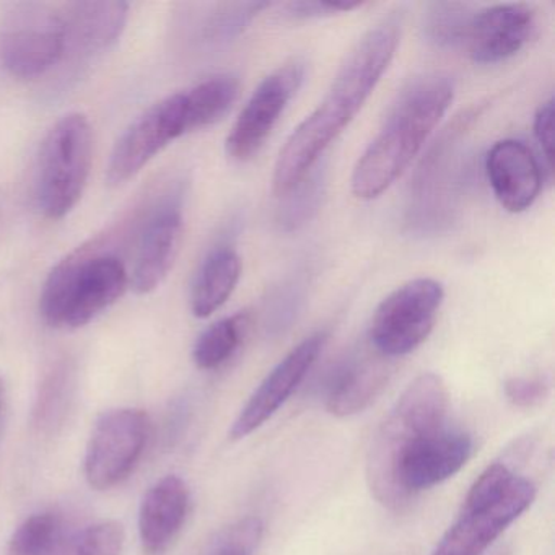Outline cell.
I'll return each instance as SVG.
<instances>
[{
    "mask_svg": "<svg viewBox=\"0 0 555 555\" xmlns=\"http://www.w3.org/2000/svg\"><path fill=\"white\" fill-rule=\"evenodd\" d=\"M251 323L253 314L245 310L207 327L194 344L193 360L197 369L216 370L229 362L245 343Z\"/></svg>",
    "mask_w": 555,
    "mask_h": 555,
    "instance_id": "cell-22",
    "label": "cell"
},
{
    "mask_svg": "<svg viewBox=\"0 0 555 555\" xmlns=\"http://www.w3.org/2000/svg\"><path fill=\"white\" fill-rule=\"evenodd\" d=\"M362 8L360 2L356 4H339V2H310V0H301V2H291L284 5L285 15L294 18V21H313V18L333 17L337 14H346L353 9Z\"/></svg>",
    "mask_w": 555,
    "mask_h": 555,
    "instance_id": "cell-32",
    "label": "cell"
},
{
    "mask_svg": "<svg viewBox=\"0 0 555 555\" xmlns=\"http://www.w3.org/2000/svg\"><path fill=\"white\" fill-rule=\"evenodd\" d=\"M66 27L61 8L17 2L9 9L0 35V57L11 76L35 80L64 63Z\"/></svg>",
    "mask_w": 555,
    "mask_h": 555,
    "instance_id": "cell-8",
    "label": "cell"
},
{
    "mask_svg": "<svg viewBox=\"0 0 555 555\" xmlns=\"http://www.w3.org/2000/svg\"><path fill=\"white\" fill-rule=\"evenodd\" d=\"M326 340L324 333L307 337L272 369L233 422L232 440H242L258 430L287 402L323 352Z\"/></svg>",
    "mask_w": 555,
    "mask_h": 555,
    "instance_id": "cell-14",
    "label": "cell"
},
{
    "mask_svg": "<svg viewBox=\"0 0 555 555\" xmlns=\"http://www.w3.org/2000/svg\"><path fill=\"white\" fill-rule=\"evenodd\" d=\"M444 291L435 279L418 278L396 288L373 313L370 346L385 359L408 356L434 331Z\"/></svg>",
    "mask_w": 555,
    "mask_h": 555,
    "instance_id": "cell-9",
    "label": "cell"
},
{
    "mask_svg": "<svg viewBox=\"0 0 555 555\" xmlns=\"http://www.w3.org/2000/svg\"><path fill=\"white\" fill-rule=\"evenodd\" d=\"M261 538V519L248 516L223 529L214 539L206 555H255Z\"/></svg>",
    "mask_w": 555,
    "mask_h": 555,
    "instance_id": "cell-29",
    "label": "cell"
},
{
    "mask_svg": "<svg viewBox=\"0 0 555 555\" xmlns=\"http://www.w3.org/2000/svg\"><path fill=\"white\" fill-rule=\"evenodd\" d=\"M473 15L470 5L460 2H435L428 5L422 24L425 40L440 50L464 47Z\"/></svg>",
    "mask_w": 555,
    "mask_h": 555,
    "instance_id": "cell-26",
    "label": "cell"
},
{
    "mask_svg": "<svg viewBox=\"0 0 555 555\" xmlns=\"http://www.w3.org/2000/svg\"><path fill=\"white\" fill-rule=\"evenodd\" d=\"M385 357L350 352L327 373L324 382L326 408L337 417L365 411L388 382Z\"/></svg>",
    "mask_w": 555,
    "mask_h": 555,
    "instance_id": "cell-18",
    "label": "cell"
},
{
    "mask_svg": "<svg viewBox=\"0 0 555 555\" xmlns=\"http://www.w3.org/2000/svg\"><path fill=\"white\" fill-rule=\"evenodd\" d=\"M534 138L544 157L545 168L552 173V160H554V100L539 106L534 116Z\"/></svg>",
    "mask_w": 555,
    "mask_h": 555,
    "instance_id": "cell-33",
    "label": "cell"
},
{
    "mask_svg": "<svg viewBox=\"0 0 555 555\" xmlns=\"http://www.w3.org/2000/svg\"><path fill=\"white\" fill-rule=\"evenodd\" d=\"M240 82L235 76L220 74L184 90L188 134L219 122L238 99Z\"/></svg>",
    "mask_w": 555,
    "mask_h": 555,
    "instance_id": "cell-21",
    "label": "cell"
},
{
    "mask_svg": "<svg viewBox=\"0 0 555 555\" xmlns=\"http://www.w3.org/2000/svg\"><path fill=\"white\" fill-rule=\"evenodd\" d=\"M129 287V269L109 249L108 235L67 256L48 275L40 310L53 327L77 330L108 310Z\"/></svg>",
    "mask_w": 555,
    "mask_h": 555,
    "instance_id": "cell-4",
    "label": "cell"
},
{
    "mask_svg": "<svg viewBox=\"0 0 555 555\" xmlns=\"http://www.w3.org/2000/svg\"><path fill=\"white\" fill-rule=\"evenodd\" d=\"M304 301V291L298 282H287L272 295L268 305V330L284 333L297 318Z\"/></svg>",
    "mask_w": 555,
    "mask_h": 555,
    "instance_id": "cell-30",
    "label": "cell"
},
{
    "mask_svg": "<svg viewBox=\"0 0 555 555\" xmlns=\"http://www.w3.org/2000/svg\"><path fill=\"white\" fill-rule=\"evenodd\" d=\"M486 175L493 196L512 214L525 212L534 204L544 180V171L531 149L515 139H505L489 149Z\"/></svg>",
    "mask_w": 555,
    "mask_h": 555,
    "instance_id": "cell-16",
    "label": "cell"
},
{
    "mask_svg": "<svg viewBox=\"0 0 555 555\" xmlns=\"http://www.w3.org/2000/svg\"><path fill=\"white\" fill-rule=\"evenodd\" d=\"M534 28L532 5H492L474 12L464 48L474 63L492 66L518 54L531 40Z\"/></svg>",
    "mask_w": 555,
    "mask_h": 555,
    "instance_id": "cell-15",
    "label": "cell"
},
{
    "mask_svg": "<svg viewBox=\"0 0 555 555\" xmlns=\"http://www.w3.org/2000/svg\"><path fill=\"white\" fill-rule=\"evenodd\" d=\"M66 27L64 61L83 63L112 48L125 31L129 4L125 2H70L61 8Z\"/></svg>",
    "mask_w": 555,
    "mask_h": 555,
    "instance_id": "cell-17",
    "label": "cell"
},
{
    "mask_svg": "<svg viewBox=\"0 0 555 555\" xmlns=\"http://www.w3.org/2000/svg\"><path fill=\"white\" fill-rule=\"evenodd\" d=\"M125 528L118 521H102L74 535L66 555H121Z\"/></svg>",
    "mask_w": 555,
    "mask_h": 555,
    "instance_id": "cell-28",
    "label": "cell"
},
{
    "mask_svg": "<svg viewBox=\"0 0 555 555\" xmlns=\"http://www.w3.org/2000/svg\"><path fill=\"white\" fill-rule=\"evenodd\" d=\"M242 275L238 253L220 245L207 255L191 291V311L196 318H209L232 297Z\"/></svg>",
    "mask_w": 555,
    "mask_h": 555,
    "instance_id": "cell-20",
    "label": "cell"
},
{
    "mask_svg": "<svg viewBox=\"0 0 555 555\" xmlns=\"http://www.w3.org/2000/svg\"><path fill=\"white\" fill-rule=\"evenodd\" d=\"M149 435L151 421L141 409H115L103 414L83 461L90 487L108 490L125 482L141 461Z\"/></svg>",
    "mask_w": 555,
    "mask_h": 555,
    "instance_id": "cell-10",
    "label": "cell"
},
{
    "mask_svg": "<svg viewBox=\"0 0 555 555\" xmlns=\"http://www.w3.org/2000/svg\"><path fill=\"white\" fill-rule=\"evenodd\" d=\"M453 100V80L443 74L409 82L353 168V196L372 201L388 191L421 154Z\"/></svg>",
    "mask_w": 555,
    "mask_h": 555,
    "instance_id": "cell-3",
    "label": "cell"
},
{
    "mask_svg": "<svg viewBox=\"0 0 555 555\" xmlns=\"http://www.w3.org/2000/svg\"><path fill=\"white\" fill-rule=\"evenodd\" d=\"M93 135L80 113L61 118L44 138L38 158L37 197L41 212L61 220L73 212L89 183Z\"/></svg>",
    "mask_w": 555,
    "mask_h": 555,
    "instance_id": "cell-6",
    "label": "cell"
},
{
    "mask_svg": "<svg viewBox=\"0 0 555 555\" xmlns=\"http://www.w3.org/2000/svg\"><path fill=\"white\" fill-rule=\"evenodd\" d=\"M178 194H168L157 206L149 207L134 238V261L129 287L139 295L152 294L170 274L183 233V212Z\"/></svg>",
    "mask_w": 555,
    "mask_h": 555,
    "instance_id": "cell-13",
    "label": "cell"
},
{
    "mask_svg": "<svg viewBox=\"0 0 555 555\" xmlns=\"http://www.w3.org/2000/svg\"><path fill=\"white\" fill-rule=\"evenodd\" d=\"M326 188V171L320 164L287 194L281 197L278 209V223L284 232H295L307 225L318 212Z\"/></svg>",
    "mask_w": 555,
    "mask_h": 555,
    "instance_id": "cell-27",
    "label": "cell"
},
{
    "mask_svg": "<svg viewBox=\"0 0 555 555\" xmlns=\"http://www.w3.org/2000/svg\"><path fill=\"white\" fill-rule=\"evenodd\" d=\"M401 41V17L389 15L370 28L347 53L317 109L292 132L275 162L272 191L282 197L294 190L324 151L356 118L388 70Z\"/></svg>",
    "mask_w": 555,
    "mask_h": 555,
    "instance_id": "cell-2",
    "label": "cell"
},
{
    "mask_svg": "<svg viewBox=\"0 0 555 555\" xmlns=\"http://www.w3.org/2000/svg\"><path fill=\"white\" fill-rule=\"evenodd\" d=\"M188 134L183 92L173 93L139 116L113 149L106 181L118 188L151 164L171 142Z\"/></svg>",
    "mask_w": 555,
    "mask_h": 555,
    "instance_id": "cell-11",
    "label": "cell"
},
{
    "mask_svg": "<svg viewBox=\"0 0 555 555\" xmlns=\"http://www.w3.org/2000/svg\"><path fill=\"white\" fill-rule=\"evenodd\" d=\"M5 409V388L4 383L0 382V424H2V417H4Z\"/></svg>",
    "mask_w": 555,
    "mask_h": 555,
    "instance_id": "cell-34",
    "label": "cell"
},
{
    "mask_svg": "<svg viewBox=\"0 0 555 555\" xmlns=\"http://www.w3.org/2000/svg\"><path fill=\"white\" fill-rule=\"evenodd\" d=\"M304 79L305 63L294 60L259 83L227 138L225 151L232 160L245 164L259 154Z\"/></svg>",
    "mask_w": 555,
    "mask_h": 555,
    "instance_id": "cell-12",
    "label": "cell"
},
{
    "mask_svg": "<svg viewBox=\"0 0 555 555\" xmlns=\"http://www.w3.org/2000/svg\"><path fill=\"white\" fill-rule=\"evenodd\" d=\"M473 115H463L444 129L415 171L408 206V227L417 235L450 229L457 212L460 144Z\"/></svg>",
    "mask_w": 555,
    "mask_h": 555,
    "instance_id": "cell-7",
    "label": "cell"
},
{
    "mask_svg": "<svg viewBox=\"0 0 555 555\" xmlns=\"http://www.w3.org/2000/svg\"><path fill=\"white\" fill-rule=\"evenodd\" d=\"M76 391L73 365L60 362L48 372L34 405V425L43 434H53L66 421Z\"/></svg>",
    "mask_w": 555,
    "mask_h": 555,
    "instance_id": "cell-24",
    "label": "cell"
},
{
    "mask_svg": "<svg viewBox=\"0 0 555 555\" xmlns=\"http://www.w3.org/2000/svg\"><path fill=\"white\" fill-rule=\"evenodd\" d=\"M548 382L542 376H515L506 379L503 391L515 408L531 409L541 404L548 396Z\"/></svg>",
    "mask_w": 555,
    "mask_h": 555,
    "instance_id": "cell-31",
    "label": "cell"
},
{
    "mask_svg": "<svg viewBox=\"0 0 555 555\" xmlns=\"http://www.w3.org/2000/svg\"><path fill=\"white\" fill-rule=\"evenodd\" d=\"M74 535L54 512L28 516L12 534L9 555H66Z\"/></svg>",
    "mask_w": 555,
    "mask_h": 555,
    "instance_id": "cell-23",
    "label": "cell"
},
{
    "mask_svg": "<svg viewBox=\"0 0 555 555\" xmlns=\"http://www.w3.org/2000/svg\"><path fill=\"white\" fill-rule=\"evenodd\" d=\"M448 396L438 383L417 378L404 389L378 430L366 456V480L386 508L404 509L422 490L460 473L473 438L444 425Z\"/></svg>",
    "mask_w": 555,
    "mask_h": 555,
    "instance_id": "cell-1",
    "label": "cell"
},
{
    "mask_svg": "<svg viewBox=\"0 0 555 555\" xmlns=\"http://www.w3.org/2000/svg\"><path fill=\"white\" fill-rule=\"evenodd\" d=\"M269 8L271 4L268 2H232V4L214 5L201 22V43L206 47L229 44L230 41L236 40L264 9Z\"/></svg>",
    "mask_w": 555,
    "mask_h": 555,
    "instance_id": "cell-25",
    "label": "cell"
},
{
    "mask_svg": "<svg viewBox=\"0 0 555 555\" xmlns=\"http://www.w3.org/2000/svg\"><path fill=\"white\" fill-rule=\"evenodd\" d=\"M535 499L531 480L505 464L487 467L470 487L460 516L431 555H482Z\"/></svg>",
    "mask_w": 555,
    "mask_h": 555,
    "instance_id": "cell-5",
    "label": "cell"
},
{
    "mask_svg": "<svg viewBox=\"0 0 555 555\" xmlns=\"http://www.w3.org/2000/svg\"><path fill=\"white\" fill-rule=\"evenodd\" d=\"M190 505V489L181 477H164L149 489L139 509V538L145 555H164L173 545Z\"/></svg>",
    "mask_w": 555,
    "mask_h": 555,
    "instance_id": "cell-19",
    "label": "cell"
}]
</instances>
